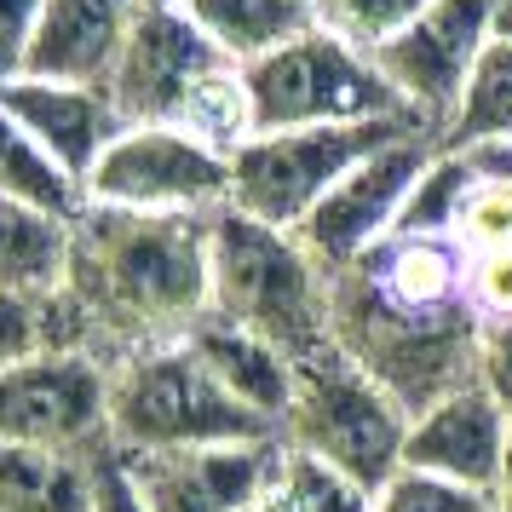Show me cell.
<instances>
[{"label": "cell", "mask_w": 512, "mask_h": 512, "mask_svg": "<svg viewBox=\"0 0 512 512\" xmlns=\"http://www.w3.org/2000/svg\"><path fill=\"white\" fill-rule=\"evenodd\" d=\"M75 305L127 346L179 340L213 305V213L93 208L75 219Z\"/></svg>", "instance_id": "1"}, {"label": "cell", "mask_w": 512, "mask_h": 512, "mask_svg": "<svg viewBox=\"0 0 512 512\" xmlns=\"http://www.w3.org/2000/svg\"><path fill=\"white\" fill-rule=\"evenodd\" d=\"M213 317L277 340L288 357L334 346L328 271L305 254L294 231L259 225L236 208H213Z\"/></svg>", "instance_id": "2"}, {"label": "cell", "mask_w": 512, "mask_h": 512, "mask_svg": "<svg viewBox=\"0 0 512 512\" xmlns=\"http://www.w3.org/2000/svg\"><path fill=\"white\" fill-rule=\"evenodd\" d=\"M277 438L259 415L236 403L190 340L127 346L110 363V449H196V443H259Z\"/></svg>", "instance_id": "3"}, {"label": "cell", "mask_w": 512, "mask_h": 512, "mask_svg": "<svg viewBox=\"0 0 512 512\" xmlns=\"http://www.w3.org/2000/svg\"><path fill=\"white\" fill-rule=\"evenodd\" d=\"M409 409L392 386H380L363 363H351L340 346L300 363V392L282 420V443L317 455V461L351 472L357 484L386 489L403 472L409 443Z\"/></svg>", "instance_id": "4"}, {"label": "cell", "mask_w": 512, "mask_h": 512, "mask_svg": "<svg viewBox=\"0 0 512 512\" xmlns=\"http://www.w3.org/2000/svg\"><path fill=\"white\" fill-rule=\"evenodd\" d=\"M254 133H288V127H351V121H392L409 116L397 87L380 75L369 52L311 24L288 47L242 64Z\"/></svg>", "instance_id": "5"}, {"label": "cell", "mask_w": 512, "mask_h": 512, "mask_svg": "<svg viewBox=\"0 0 512 512\" xmlns=\"http://www.w3.org/2000/svg\"><path fill=\"white\" fill-rule=\"evenodd\" d=\"M403 127H420L415 116L392 121H351V127H288V133H254L231 150V202L259 225L300 231L305 213L346 179L351 167Z\"/></svg>", "instance_id": "6"}, {"label": "cell", "mask_w": 512, "mask_h": 512, "mask_svg": "<svg viewBox=\"0 0 512 512\" xmlns=\"http://www.w3.org/2000/svg\"><path fill=\"white\" fill-rule=\"evenodd\" d=\"M87 202L127 213H213L231 202V156L185 127L127 121L87 173Z\"/></svg>", "instance_id": "7"}, {"label": "cell", "mask_w": 512, "mask_h": 512, "mask_svg": "<svg viewBox=\"0 0 512 512\" xmlns=\"http://www.w3.org/2000/svg\"><path fill=\"white\" fill-rule=\"evenodd\" d=\"M432 156H438L432 127H403L397 139L369 150L317 208L305 213V225L294 231L305 242V254L317 259L328 277L357 265L363 254H374L397 231V219H403V208H409V196H415Z\"/></svg>", "instance_id": "8"}, {"label": "cell", "mask_w": 512, "mask_h": 512, "mask_svg": "<svg viewBox=\"0 0 512 512\" xmlns=\"http://www.w3.org/2000/svg\"><path fill=\"white\" fill-rule=\"evenodd\" d=\"M225 70H231V58L190 24V12L179 0H139V18L127 29L121 64L110 75V98H116L121 121L185 127L196 98Z\"/></svg>", "instance_id": "9"}, {"label": "cell", "mask_w": 512, "mask_h": 512, "mask_svg": "<svg viewBox=\"0 0 512 512\" xmlns=\"http://www.w3.org/2000/svg\"><path fill=\"white\" fill-rule=\"evenodd\" d=\"M0 443L110 449V363L93 351H47L0 369Z\"/></svg>", "instance_id": "10"}, {"label": "cell", "mask_w": 512, "mask_h": 512, "mask_svg": "<svg viewBox=\"0 0 512 512\" xmlns=\"http://www.w3.org/2000/svg\"><path fill=\"white\" fill-rule=\"evenodd\" d=\"M489 41H495V0H432L392 47L374 52V64L397 87L403 110L420 127L443 133Z\"/></svg>", "instance_id": "11"}, {"label": "cell", "mask_w": 512, "mask_h": 512, "mask_svg": "<svg viewBox=\"0 0 512 512\" xmlns=\"http://www.w3.org/2000/svg\"><path fill=\"white\" fill-rule=\"evenodd\" d=\"M144 512H254L282 472V438L259 443H196L121 455Z\"/></svg>", "instance_id": "12"}, {"label": "cell", "mask_w": 512, "mask_h": 512, "mask_svg": "<svg viewBox=\"0 0 512 512\" xmlns=\"http://www.w3.org/2000/svg\"><path fill=\"white\" fill-rule=\"evenodd\" d=\"M507 438H512V415L478 380H466V386L443 392L438 403H426L409 420L403 466L409 472H426V478H443V484L495 495L501 461H507Z\"/></svg>", "instance_id": "13"}, {"label": "cell", "mask_w": 512, "mask_h": 512, "mask_svg": "<svg viewBox=\"0 0 512 512\" xmlns=\"http://www.w3.org/2000/svg\"><path fill=\"white\" fill-rule=\"evenodd\" d=\"M0 104L24 121L35 144L47 150L58 167H70L75 179L87 185V173L98 167V156L110 150L121 127V110L110 87H75V81H35V75H18L0 87Z\"/></svg>", "instance_id": "14"}, {"label": "cell", "mask_w": 512, "mask_h": 512, "mask_svg": "<svg viewBox=\"0 0 512 512\" xmlns=\"http://www.w3.org/2000/svg\"><path fill=\"white\" fill-rule=\"evenodd\" d=\"M133 18H139V0H47L41 24H35V41H29L24 75L75 81V87H110Z\"/></svg>", "instance_id": "15"}, {"label": "cell", "mask_w": 512, "mask_h": 512, "mask_svg": "<svg viewBox=\"0 0 512 512\" xmlns=\"http://www.w3.org/2000/svg\"><path fill=\"white\" fill-rule=\"evenodd\" d=\"M185 340L213 369V380H219L248 415H259L282 438V420H288L294 392H300V357H288L277 340H265V334H254V328H242V323H225V317H213V311L202 323L185 328Z\"/></svg>", "instance_id": "16"}, {"label": "cell", "mask_w": 512, "mask_h": 512, "mask_svg": "<svg viewBox=\"0 0 512 512\" xmlns=\"http://www.w3.org/2000/svg\"><path fill=\"white\" fill-rule=\"evenodd\" d=\"M380 300L403 311H472L466 305V248L449 236H386L374 254L346 265Z\"/></svg>", "instance_id": "17"}, {"label": "cell", "mask_w": 512, "mask_h": 512, "mask_svg": "<svg viewBox=\"0 0 512 512\" xmlns=\"http://www.w3.org/2000/svg\"><path fill=\"white\" fill-rule=\"evenodd\" d=\"M104 449L0 443V512H98Z\"/></svg>", "instance_id": "18"}, {"label": "cell", "mask_w": 512, "mask_h": 512, "mask_svg": "<svg viewBox=\"0 0 512 512\" xmlns=\"http://www.w3.org/2000/svg\"><path fill=\"white\" fill-rule=\"evenodd\" d=\"M75 219H52L0 196V288L12 294H70Z\"/></svg>", "instance_id": "19"}, {"label": "cell", "mask_w": 512, "mask_h": 512, "mask_svg": "<svg viewBox=\"0 0 512 512\" xmlns=\"http://www.w3.org/2000/svg\"><path fill=\"white\" fill-rule=\"evenodd\" d=\"M179 6L231 64H254L317 24L305 0H179Z\"/></svg>", "instance_id": "20"}, {"label": "cell", "mask_w": 512, "mask_h": 512, "mask_svg": "<svg viewBox=\"0 0 512 512\" xmlns=\"http://www.w3.org/2000/svg\"><path fill=\"white\" fill-rule=\"evenodd\" d=\"M0 196H12L24 208H41L52 219H81L87 213V185L70 167L52 162L6 104H0Z\"/></svg>", "instance_id": "21"}, {"label": "cell", "mask_w": 512, "mask_h": 512, "mask_svg": "<svg viewBox=\"0 0 512 512\" xmlns=\"http://www.w3.org/2000/svg\"><path fill=\"white\" fill-rule=\"evenodd\" d=\"M87 311L75 294H12L0 288V369L47 357V351H87Z\"/></svg>", "instance_id": "22"}, {"label": "cell", "mask_w": 512, "mask_h": 512, "mask_svg": "<svg viewBox=\"0 0 512 512\" xmlns=\"http://www.w3.org/2000/svg\"><path fill=\"white\" fill-rule=\"evenodd\" d=\"M443 144H455V150L512 144V47L507 41H489L484 47L461 104H455V116L443 127Z\"/></svg>", "instance_id": "23"}, {"label": "cell", "mask_w": 512, "mask_h": 512, "mask_svg": "<svg viewBox=\"0 0 512 512\" xmlns=\"http://www.w3.org/2000/svg\"><path fill=\"white\" fill-rule=\"evenodd\" d=\"M374 495L380 489L357 484L351 472L317 461V455H300L282 443V472H277V501L288 512H374Z\"/></svg>", "instance_id": "24"}, {"label": "cell", "mask_w": 512, "mask_h": 512, "mask_svg": "<svg viewBox=\"0 0 512 512\" xmlns=\"http://www.w3.org/2000/svg\"><path fill=\"white\" fill-rule=\"evenodd\" d=\"M426 6H432V0H317L311 12H317V24H323L328 35H340V41H351L357 52L374 58L380 47H392Z\"/></svg>", "instance_id": "25"}, {"label": "cell", "mask_w": 512, "mask_h": 512, "mask_svg": "<svg viewBox=\"0 0 512 512\" xmlns=\"http://www.w3.org/2000/svg\"><path fill=\"white\" fill-rule=\"evenodd\" d=\"M374 512H495V495L443 484V478H426V472L403 466L392 484L374 495Z\"/></svg>", "instance_id": "26"}, {"label": "cell", "mask_w": 512, "mask_h": 512, "mask_svg": "<svg viewBox=\"0 0 512 512\" xmlns=\"http://www.w3.org/2000/svg\"><path fill=\"white\" fill-rule=\"evenodd\" d=\"M466 305L478 323H507L512 317V248L466 254Z\"/></svg>", "instance_id": "27"}, {"label": "cell", "mask_w": 512, "mask_h": 512, "mask_svg": "<svg viewBox=\"0 0 512 512\" xmlns=\"http://www.w3.org/2000/svg\"><path fill=\"white\" fill-rule=\"evenodd\" d=\"M472 380H478V386H484V392L512 415V317H507V323H478Z\"/></svg>", "instance_id": "28"}, {"label": "cell", "mask_w": 512, "mask_h": 512, "mask_svg": "<svg viewBox=\"0 0 512 512\" xmlns=\"http://www.w3.org/2000/svg\"><path fill=\"white\" fill-rule=\"evenodd\" d=\"M41 6L47 0H0V87L24 75L29 41H35V24H41Z\"/></svg>", "instance_id": "29"}, {"label": "cell", "mask_w": 512, "mask_h": 512, "mask_svg": "<svg viewBox=\"0 0 512 512\" xmlns=\"http://www.w3.org/2000/svg\"><path fill=\"white\" fill-rule=\"evenodd\" d=\"M98 512H144L139 489H133L116 449H104V461H98Z\"/></svg>", "instance_id": "30"}, {"label": "cell", "mask_w": 512, "mask_h": 512, "mask_svg": "<svg viewBox=\"0 0 512 512\" xmlns=\"http://www.w3.org/2000/svg\"><path fill=\"white\" fill-rule=\"evenodd\" d=\"M495 512H512V438H507V461H501V484H495Z\"/></svg>", "instance_id": "31"}, {"label": "cell", "mask_w": 512, "mask_h": 512, "mask_svg": "<svg viewBox=\"0 0 512 512\" xmlns=\"http://www.w3.org/2000/svg\"><path fill=\"white\" fill-rule=\"evenodd\" d=\"M495 41L512 47V0H495Z\"/></svg>", "instance_id": "32"}, {"label": "cell", "mask_w": 512, "mask_h": 512, "mask_svg": "<svg viewBox=\"0 0 512 512\" xmlns=\"http://www.w3.org/2000/svg\"><path fill=\"white\" fill-rule=\"evenodd\" d=\"M254 512H288V507H282V501H277V489H271V495H265V501H259Z\"/></svg>", "instance_id": "33"}, {"label": "cell", "mask_w": 512, "mask_h": 512, "mask_svg": "<svg viewBox=\"0 0 512 512\" xmlns=\"http://www.w3.org/2000/svg\"><path fill=\"white\" fill-rule=\"evenodd\" d=\"M305 6H317V0H305Z\"/></svg>", "instance_id": "34"}]
</instances>
